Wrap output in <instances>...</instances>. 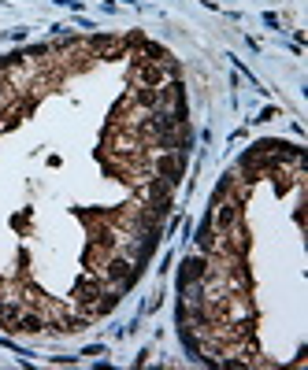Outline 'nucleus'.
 <instances>
[{"label":"nucleus","instance_id":"f257e3e1","mask_svg":"<svg viewBox=\"0 0 308 370\" xmlns=\"http://www.w3.org/2000/svg\"><path fill=\"white\" fill-rule=\"evenodd\" d=\"M100 270H105V278H108L115 289H126V285L134 282V274H138V263L126 256V252H112V256L105 259V267H100Z\"/></svg>","mask_w":308,"mask_h":370},{"label":"nucleus","instance_id":"f03ea898","mask_svg":"<svg viewBox=\"0 0 308 370\" xmlns=\"http://www.w3.org/2000/svg\"><path fill=\"white\" fill-rule=\"evenodd\" d=\"M100 293H105V282H100V278H97L93 270H89V274H82L79 282H74V300L82 303V315H86L89 308H93V300H97Z\"/></svg>","mask_w":308,"mask_h":370},{"label":"nucleus","instance_id":"7ed1b4c3","mask_svg":"<svg viewBox=\"0 0 308 370\" xmlns=\"http://www.w3.org/2000/svg\"><path fill=\"white\" fill-rule=\"evenodd\" d=\"M45 326H48V319H45L41 311H22L19 319H15V326H11V329H19V334H41Z\"/></svg>","mask_w":308,"mask_h":370},{"label":"nucleus","instance_id":"20e7f679","mask_svg":"<svg viewBox=\"0 0 308 370\" xmlns=\"http://www.w3.org/2000/svg\"><path fill=\"white\" fill-rule=\"evenodd\" d=\"M204 274H208V259L204 256H189L182 263V282H201Z\"/></svg>","mask_w":308,"mask_h":370},{"label":"nucleus","instance_id":"39448f33","mask_svg":"<svg viewBox=\"0 0 308 370\" xmlns=\"http://www.w3.org/2000/svg\"><path fill=\"white\" fill-rule=\"evenodd\" d=\"M215 245H220V233H215V226H212L208 219H204V226L197 230V248L208 256V252H215Z\"/></svg>","mask_w":308,"mask_h":370}]
</instances>
